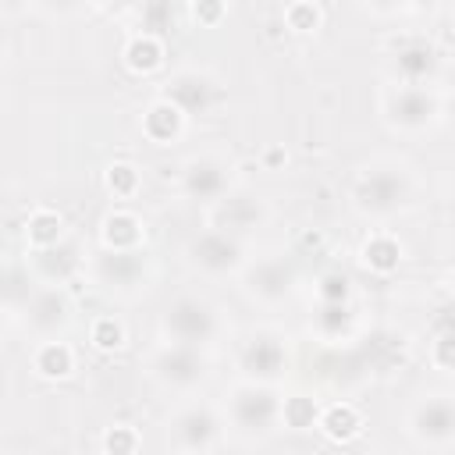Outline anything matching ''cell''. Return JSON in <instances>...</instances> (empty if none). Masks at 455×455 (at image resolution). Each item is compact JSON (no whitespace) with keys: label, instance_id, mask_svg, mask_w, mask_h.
Segmentation results:
<instances>
[{"label":"cell","instance_id":"24","mask_svg":"<svg viewBox=\"0 0 455 455\" xmlns=\"http://www.w3.org/2000/svg\"><path fill=\"white\" fill-rule=\"evenodd\" d=\"M320 419V405L309 395H288L281 398V423L291 430H309Z\"/></svg>","mask_w":455,"mask_h":455},{"label":"cell","instance_id":"21","mask_svg":"<svg viewBox=\"0 0 455 455\" xmlns=\"http://www.w3.org/2000/svg\"><path fill=\"white\" fill-rule=\"evenodd\" d=\"M32 370L46 380H64L75 370V352L64 341H43L32 355Z\"/></svg>","mask_w":455,"mask_h":455},{"label":"cell","instance_id":"32","mask_svg":"<svg viewBox=\"0 0 455 455\" xmlns=\"http://www.w3.org/2000/svg\"><path fill=\"white\" fill-rule=\"evenodd\" d=\"M224 4H217V0H199V4H192L188 7V14H192V21H199V25H213V21H220L224 18Z\"/></svg>","mask_w":455,"mask_h":455},{"label":"cell","instance_id":"18","mask_svg":"<svg viewBox=\"0 0 455 455\" xmlns=\"http://www.w3.org/2000/svg\"><path fill=\"white\" fill-rule=\"evenodd\" d=\"M291 288V270L284 267V259H263L249 270V291L259 299H281Z\"/></svg>","mask_w":455,"mask_h":455},{"label":"cell","instance_id":"26","mask_svg":"<svg viewBox=\"0 0 455 455\" xmlns=\"http://www.w3.org/2000/svg\"><path fill=\"white\" fill-rule=\"evenodd\" d=\"M103 181H107V188H110L114 199H128V196L139 192V167L128 164V160H114L103 171Z\"/></svg>","mask_w":455,"mask_h":455},{"label":"cell","instance_id":"5","mask_svg":"<svg viewBox=\"0 0 455 455\" xmlns=\"http://www.w3.org/2000/svg\"><path fill=\"white\" fill-rule=\"evenodd\" d=\"M220 423L206 405H188L171 419V437L185 455H206L217 444Z\"/></svg>","mask_w":455,"mask_h":455},{"label":"cell","instance_id":"14","mask_svg":"<svg viewBox=\"0 0 455 455\" xmlns=\"http://www.w3.org/2000/svg\"><path fill=\"white\" fill-rule=\"evenodd\" d=\"M100 238L107 252H135L146 238V228L132 210H110L100 224Z\"/></svg>","mask_w":455,"mask_h":455},{"label":"cell","instance_id":"15","mask_svg":"<svg viewBox=\"0 0 455 455\" xmlns=\"http://www.w3.org/2000/svg\"><path fill=\"white\" fill-rule=\"evenodd\" d=\"M181 128H185V114H181L174 103H167L164 96H156V100L142 110V135H146L149 142H156V146H171V142L181 135Z\"/></svg>","mask_w":455,"mask_h":455},{"label":"cell","instance_id":"29","mask_svg":"<svg viewBox=\"0 0 455 455\" xmlns=\"http://www.w3.org/2000/svg\"><path fill=\"white\" fill-rule=\"evenodd\" d=\"M139 444H142V437H139V430L128 427V423H114V427L103 430V451H107V455H135Z\"/></svg>","mask_w":455,"mask_h":455},{"label":"cell","instance_id":"7","mask_svg":"<svg viewBox=\"0 0 455 455\" xmlns=\"http://www.w3.org/2000/svg\"><path fill=\"white\" fill-rule=\"evenodd\" d=\"M153 373L171 387H192L206 377V359L188 345H164L153 355Z\"/></svg>","mask_w":455,"mask_h":455},{"label":"cell","instance_id":"22","mask_svg":"<svg viewBox=\"0 0 455 455\" xmlns=\"http://www.w3.org/2000/svg\"><path fill=\"white\" fill-rule=\"evenodd\" d=\"M142 267H146V259H142L139 249H135V252H107V256L100 259V277H103L107 284L128 288V284H135V281L142 277Z\"/></svg>","mask_w":455,"mask_h":455},{"label":"cell","instance_id":"9","mask_svg":"<svg viewBox=\"0 0 455 455\" xmlns=\"http://www.w3.org/2000/svg\"><path fill=\"white\" fill-rule=\"evenodd\" d=\"M412 430L423 444H434V448H444L451 444L455 437V409H451V398L448 395H430L427 402L416 405L412 412Z\"/></svg>","mask_w":455,"mask_h":455},{"label":"cell","instance_id":"11","mask_svg":"<svg viewBox=\"0 0 455 455\" xmlns=\"http://www.w3.org/2000/svg\"><path fill=\"white\" fill-rule=\"evenodd\" d=\"M181 192L188 199H203V203H217L224 192H228V167L220 160H210V156H199V160H188L181 167Z\"/></svg>","mask_w":455,"mask_h":455},{"label":"cell","instance_id":"13","mask_svg":"<svg viewBox=\"0 0 455 455\" xmlns=\"http://www.w3.org/2000/svg\"><path fill=\"white\" fill-rule=\"evenodd\" d=\"M437 50L427 39H405L395 50V71L402 78V85H423L434 71H437Z\"/></svg>","mask_w":455,"mask_h":455},{"label":"cell","instance_id":"1","mask_svg":"<svg viewBox=\"0 0 455 455\" xmlns=\"http://www.w3.org/2000/svg\"><path fill=\"white\" fill-rule=\"evenodd\" d=\"M164 331L171 338V345H188V348H199L206 341H213L217 334V313L206 299H196V295H181L167 306L164 313Z\"/></svg>","mask_w":455,"mask_h":455},{"label":"cell","instance_id":"31","mask_svg":"<svg viewBox=\"0 0 455 455\" xmlns=\"http://www.w3.org/2000/svg\"><path fill=\"white\" fill-rule=\"evenodd\" d=\"M451 348H455V334H451V327L437 331L434 348H430V359H434V366H437L441 373H448V370H451Z\"/></svg>","mask_w":455,"mask_h":455},{"label":"cell","instance_id":"33","mask_svg":"<svg viewBox=\"0 0 455 455\" xmlns=\"http://www.w3.org/2000/svg\"><path fill=\"white\" fill-rule=\"evenodd\" d=\"M263 164H267V167H277V164H284V149H277V146H270V149L263 153Z\"/></svg>","mask_w":455,"mask_h":455},{"label":"cell","instance_id":"4","mask_svg":"<svg viewBox=\"0 0 455 455\" xmlns=\"http://www.w3.org/2000/svg\"><path fill=\"white\" fill-rule=\"evenodd\" d=\"M441 114V100L430 85H398L387 96V117L398 128H427Z\"/></svg>","mask_w":455,"mask_h":455},{"label":"cell","instance_id":"30","mask_svg":"<svg viewBox=\"0 0 455 455\" xmlns=\"http://www.w3.org/2000/svg\"><path fill=\"white\" fill-rule=\"evenodd\" d=\"M348 295H352V281L341 270H331L316 281V299L320 302H348Z\"/></svg>","mask_w":455,"mask_h":455},{"label":"cell","instance_id":"28","mask_svg":"<svg viewBox=\"0 0 455 455\" xmlns=\"http://www.w3.org/2000/svg\"><path fill=\"white\" fill-rule=\"evenodd\" d=\"M320 21H323V7L320 4L295 0V4L284 7V25L291 32H313V28H320Z\"/></svg>","mask_w":455,"mask_h":455},{"label":"cell","instance_id":"2","mask_svg":"<svg viewBox=\"0 0 455 455\" xmlns=\"http://www.w3.org/2000/svg\"><path fill=\"white\" fill-rule=\"evenodd\" d=\"M231 423L242 430V434H267L277 419H281V398L274 395L270 384H256V380H245L231 391Z\"/></svg>","mask_w":455,"mask_h":455},{"label":"cell","instance_id":"8","mask_svg":"<svg viewBox=\"0 0 455 455\" xmlns=\"http://www.w3.org/2000/svg\"><path fill=\"white\" fill-rule=\"evenodd\" d=\"M188 256L199 270L206 274H228L242 263V245L235 235H224V231H203L192 238L188 245Z\"/></svg>","mask_w":455,"mask_h":455},{"label":"cell","instance_id":"16","mask_svg":"<svg viewBox=\"0 0 455 455\" xmlns=\"http://www.w3.org/2000/svg\"><path fill=\"white\" fill-rule=\"evenodd\" d=\"M121 57H124L128 71H135V75H149V71H156V68L164 64L167 46H164V39H160L156 32H135V36L124 43Z\"/></svg>","mask_w":455,"mask_h":455},{"label":"cell","instance_id":"20","mask_svg":"<svg viewBox=\"0 0 455 455\" xmlns=\"http://www.w3.org/2000/svg\"><path fill=\"white\" fill-rule=\"evenodd\" d=\"M25 306H28V323H32L36 331H53V327H60V323L68 320V302H64V295L53 291V288L36 291Z\"/></svg>","mask_w":455,"mask_h":455},{"label":"cell","instance_id":"19","mask_svg":"<svg viewBox=\"0 0 455 455\" xmlns=\"http://www.w3.org/2000/svg\"><path fill=\"white\" fill-rule=\"evenodd\" d=\"M359 259H363L366 270H373V274H395L398 263H402V245H398V238L377 231V235H370V238L363 242Z\"/></svg>","mask_w":455,"mask_h":455},{"label":"cell","instance_id":"23","mask_svg":"<svg viewBox=\"0 0 455 455\" xmlns=\"http://www.w3.org/2000/svg\"><path fill=\"white\" fill-rule=\"evenodd\" d=\"M25 231H28V242L43 252V249L60 245V238H64V220H60V213H53V210H36V213L28 217Z\"/></svg>","mask_w":455,"mask_h":455},{"label":"cell","instance_id":"6","mask_svg":"<svg viewBox=\"0 0 455 455\" xmlns=\"http://www.w3.org/2000/svg\"><path fill=\"white\" fill-rule=\"evenodd\" d=\"M164 100L174 103L185 117L188 114H206L217 103V82L199 68H185V71L171 75V82L164 89Z\"/></svg>","mask_w":455,"mask_h":455},{"label":"cell","instance_id":"27","mask_svg":"<svg viewBox=\"0 0 455 455\" xmlns=\"http://www.w3.org/2000/svg\"><path fill=\"white\" fill-rule=\"evenodd\" d=\"M89 341L96 352H117L124 345V323L117 316H96L89 323Z\"/></svg>","mask_w":455,"mask_h":455},{"label":"cell","instance_id":"10","mask_svg":"<svg viewBox=\"0 0 455 455\" xmlns=\"http://www.w3.org/2000/svg\"><path fill=\"white\" fill-rule=\"evenodd\" d=\"M238 363H242V370H245L256 384H267V380H274V377L284 370L288 352H284L281 338H274V334H252L249 341H242Z\"/></svg>","mask_w":455,"mask_h":455},{"label":"cell","instance_id":"12","mask_svg":"<svg viewBox=\"0 0 455 455\" xmlns=\"http://www.w3.org/2000/svg\"><path fill=\"white\" fill-rule=\"evenodd\" d=\"M213 231L235 235V231H249L263 220V203L256 196H238V192H224L213 203Z\"/></svg>","mask_w":455,"mask_h":455},{"label":"cell","instance_id":"17","mask_svg":"<svg viewBox=\"0 0 455 455\" xmlns=\"http://www.w3.org/2000/svg\"><path fill=\"white\" fill-rule=\"evenodd\" d=\"M316 427H320L334 444H348L352 437L363 434V416H359L355 405H348V402H334V405H327V409L320 412Z\"/></svg>","mask_w":455,"mask_h":455},{"label":"cell","instance_id":"3","mask_svg":"<svg viewBox=\"0 0 455 455\" xmlns=\"http://www.w3.org/2000/svg\"><path fill=\"white\" fill-rule=\"evenodd\" d=\"M405 199H409V178L395 167H377V171L363 174L355 185V206L363 213L384 217V213H395Z\"/></svg>","mask_w":455,"mask_h":455},{"label":"cell","instance_id":"25","mask_svg":"<svg viewBox=\"0 0 455 455\" xmlns=\"http://www.w3.org/2000/svg\"><path fill=\"white\" fill-rule=\"evenodd\" d=\"M313 323L323 338H341L352 323V309H348V302H320L313 313Z\"/></svg>","mask_w":455,"mask_h":455}]
</instances>
